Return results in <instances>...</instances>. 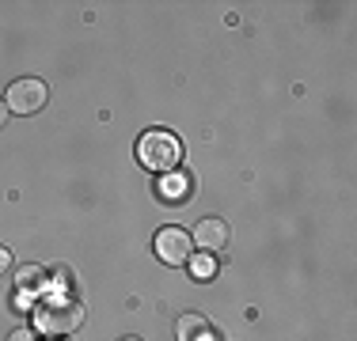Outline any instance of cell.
<instances>
[{
    "instance_id": "1",
    "label": "cell",
    "mask_w": 357,
    "mask_h": 341,
    "mask_svg": "<svg viewBox=\"0 0 357 341\" xmlns=\"http://www.w3.org/2000/svg\"><path fill=\"white\" fill-rule=\"evenodd\" d=\"M137 159L149 170H156V175H167L183 159V144H178V136L172 129H149L137 141Z\"/></svg>"
},
{
    "instance_id": "2",
    "label": "cell",
    "mask_w": 357,
    "mask_h": 341,
    "mask_svg": "<svg viewBox=\"0 0 357 341\" xmlns=\"http://www.w3.org/2000/svg\"><path fill=\"white\" fill-rule=\"evenodd\" d=\"M80 322H84V311H80V303H73V300L42 303L35 311V330L46 338H65V334H73V330H80Z\"/></svg>"
},
{
    "instance_id": "3",
    "label": "cell",
    "mask_w": 357,
    "mask_h": 341,
    "mask_svg": "<svg viewBox=\"0 0 357 341\" xmlns=\"http://www.w3.org/2000/svg\"><path fill=\"white\" fill-rule=\"evenodd\" d=\"M152 251H156L160 262H167V266H186L194 254V239L186 228H160L156 239H152Z\"/></svg>"
},
{
    "instance_id": "6",
    "label": "cell",
    "mask_w": 357,
    "mask_h": 341,
    "mask_svg": "<svg viewBox=\"0 0 357 341\" xmlns=\"http://www.w3.org/2000/svg\"><path fill=\"white\" fill-rule=\"evenodd\" d=\"M175 338H178V341H213V326H209L206 315L186 311L183 319L175 322Z\"/></svg>"
},
{
    "instance_id": "10",
    "label": "cell",
    "mask_w": 357,
    "mask_h": 341,
    "mask_svg": "<svg viewBox=\"0 0 357 341\" xmlns=\"http://www.w3.org/2000/svg\"><path fill=\"white\" fill-rule=\"evenodd\" d=\"M4 269H12V251H8V246H0V273Z\"/></svg>"
},
{
    "instance_id": "8",
    "label": "cell",
    "mask_w": 357,
    "mask_h": 341,
    "mask_svg": "<svg viewBox=\"0 0 357 341\" xmlns=\"http://www.w3.org/2000/svg\"><path fill=\"white\" fill-rule=\"evenodd\" d=\"M15 285H20V292H38L42 285H46V269L42 266H23L15 273Z\"/></svg>"
},
{
    "instance_id": "4",
    "label": "cell",
    "mask_w": 357,
    "mask_h": 341,
    "mask_svg": "<svg viewBox=\"0 0 357 341\" xmlns=\"http://www.w3.org/2000/svg\"><path fill=\"white\" fill-rule=\"evenodd\" d=\"M4 102L12 114H35V110L46 106V84L35 80V76H23V80L8 84Z\"/></svg>"
},
{
    "instance_id": "9",
    "label": "cell",
    "mask_w": 357,
    "mask_h": 341,
    "mask_svg": "<svg viewBox=\"0 0 357 341\" xmlns=\"http://www.w3.org/2000/svg\"><path fill=\"white\" fill-rule=\"evenodd\" d=\"M186 266H190V273L198 280H209L217 273V258H213V254H190V262H186Z\"/></svg>"
},
{
    "instance_id": "5",
    "label": "cell",
    "mask_w": 357,
    "mask_h": 341,
    "mask_svg": "<svg viewBox=\"0 0 357 341\" xmlns=\"http://www.w3.org/2000/svg\"><path fill=\"white\" fill-rule=\"evenodd\" d=\"M190 239H194V243H198L206 254H213V251H225V246H228L232 228H228V220H220V216H206V220H198V228H194Z\"/></svg>"
},
{
    "instance_id": "11",
    "label": "cell",
    "mask_w": 357,
    "mask_h": 341,
    "mask_svg": "<svg viewBox=\"0 0 357 341\" xmlns=\"http://www.w3.org/2000/svg\"><path fill=\"white\" fill-rule=\"evenodd\" d=\"M8 341H35V334H31V330H12V338Z\"/></svg>"
},
{
    "instance_id": "12",
    "label": "cell",
    "mask_w": 357,
    "mask_h": 341,
    "mask_svg": "<svg viewBox=\"0 0 357 341\" xmlns=\"http://www.w3.org/2000/svg\"><path fill=\"white\" fill-rule=\"evenodd\" d=\"M8 114H12V110H8V102L0 99V129H4V122H8Z\"/></svg>"
},
{
    "instance_id": "7",
    "label": "cell",
    "mask_w": 357,
    "mask_h": 341,
    "mask_svg": "<svg viewBox=\"0 0 357 341\" xmlns=\"http://www.w3.org/2000/svg\"><path fill=\"white\" fill-rule=\"evenodd\" d=\"M190 193H194V178L186 175V170H167L164 175V182H160V198L164 201H190Z\"/></svg>"
},
{
    "instance_id": "13",
    "label": "cell",
    "mask_w": 357,
    "mask_h": 341,
    "mask_svg": "<svg viewBox=\"0 0 357 341\" xmlns=\"http://www.w3.org/2000/svg\"><path fill=\"white\" fill-rule=\"evenodd\" d=\"M122 341H141V338H122Z\"/></svg>"
}]
</instances>
